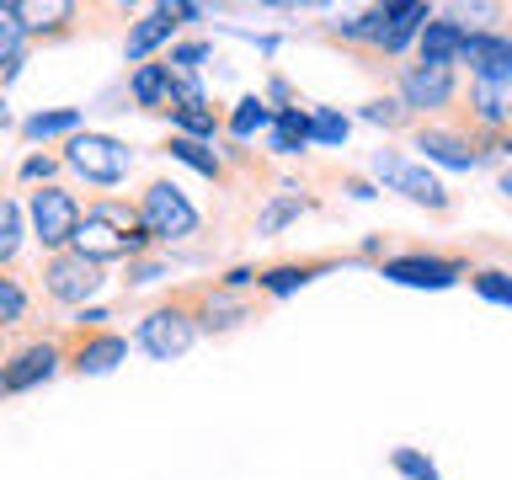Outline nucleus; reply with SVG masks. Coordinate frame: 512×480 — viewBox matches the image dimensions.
<instances>
[{
	"label": "nucleus",
	"instance_id": "15",
	"mask_svg": "<svg viewBox=\"0 0 512 480\" xmlns=\"http://www.w3.org/2000/svg\"><path fill=\"white\" fill-rule=\"evenodd\" d=\"M416 150H422L427 160H438V166H448V171H470L475 160H480L459 134H443V128H427V134L416 139Z\"/></svg>",
	"mask_w": 512,
	"mask_h": 480
},
{
	"label": "nucleus",
	"instance_id": "9",
	"mask_svg": "<svg viewBox=\"0 0 512 480\" xmlns=\"http://www.w3.org/2000/svg\"><path fill=\"white\" fill-rule=\"evenodd\" d=\"M400 96H406V107H416V112L448 107V96H454V70H443V64H411V70L400 75Z\"/></svg>",
	"mask_w": 512,
	"mask_h": 480
},
{
	"label": "nucleus",
	"instance_id": "25",
	"mask_svg": "<svg viewBox=\"0 0 512 480\" xmlns=\"http://www.w3.org/2000/svg\"><path fill=\"white\" fill-rule=\"evenodd\" d=\"M16 320H27V288L16 278H0V331L16 326Z\"/></svg>",
	"mask_w": 512,
	"mask_h": 480
},
{
	"label": "nucleus",
	"instance_id": "8",
	"mask_svg": "<svg viewBox=\"0 0 512 480\" xmlns=\"http://www.w3.org/2000/svg\"><path fill=\"white\" fill-rule=\"evenodd\" d=\"M123 358H128V342L118 331H80L64 363H70L75 374H112Z\"/></svg>",
	"mask_w": 512,
	"mask_h": 480
},
{
	"label": "nucleus",
	"instance_id": "31",
	"mask_svg": "<svg viewBox=\"0 0 512 480\" xmlns=\"http://www.w3.org/2000/svg\"><path fill=\"white\" fill-rule=\"evenodd\" d=\"M203 59H208V43H182V48H171L166 64H171L176 75H182V70H192V64H203Z\"/></svg>",
	"mask_w": 512,
	"mask_h": 480
},
{
	"label": "nucleus",
	"instance_id": "27",
	"mask_svg": "<svg viewBox=\"0 0 512 480\" xmlns=\"http://www.w3.org/2000/svg\"><path fill=\"white\" fill-rule=\"evenodd\" d=\"M475 294L512 310V278H507V272H475Z\"/></svg>",
	"mask_w": 512,
	"mask_h": 480
},
{
	"label": "nucleus",
	"instance_id": "18",
	"mask_svg": "<svg viewBox=\"0 0 512 480\" xmlns=\"http://www.w3.org/2000/svg\"><path fill=\"white\" fill-rule=\"evenodd\" d=\"M166 150H171L176 160H182V166H192L198 176H208V182H219V176H224V160H219L214 150H208L203 139H182V134H176V139L166 144Z\"/></svg>",
	"mask_w": 512,
	"mask_h": 480
},
{
	"label": "nucleus",
	"instance_id": "33",
	"mask_svg": "<svg viewBox=\"0 0 512 480\" xmlns=\"http://www.w3.org/2000/svg\"><path fill=\"white\" fill-rule=\"evenodd\" d=\"M363 118H368V123H400V112H390V102H374Z\"/></svg>",
	"mask_w": 512,
	"mask_h": 480
},
{
	"label": "nucleus",
	"instance_id": "21",
	"mask_svg": "<svg viewBox=\"0 0 512 480\" xmlns=\"http://www.w3.org/2000/svg\"><path fill=\"white\" fill-rule=\"evenodd\" d=\"M166 112L182 128V139H214V128H219V112L208 102H187V107H166Z\"/></svg>",
	"mask_w": 512,
	"mask_h": 480
},
{
	"label": "nucleus",
	"instance_id": "20",
	"mask_svg": "<svg viewBox=\"0 0 512 480\" xmlns=\"http://www.w3.org/2000/svg\"><path fill=\"white\" fill-rule=\"evenodd\" d=\"M267 123H272V112H267V102H262V96H240V102H235V112L224 118V128H230L235 139H251V134H262Z\"/></svg>",
	"mask_w": 512,
	"mask_h": 480
},
{
	"label": "nucleus",
	"instance_id": "19",
	"mask_svg": "<svg viewBox=\"0 0 512 480\" xmlns=\"http://www.w3.org/2000/svg\"><path fill=\"white\" fill-rule=\"evenodd\" d=\"M475 118L480 123H507L512 118V86H496V80H475Z\"/></svg>",
	"mask_w": 512,
	"mask_h": 480
},
{
	"label": "nucleus",
	"instance_id": "7",
	"mask_svg": "<svg viewBox=\"0 0 512 480\" xmlns=\"http://www.w3.org/2000/svg\"><path fill=\"white\" fill-rule=\"evenodd\" d=\"M59 363H64V352H59L54 342H27L11 363H0V374H6V395L32 390V384L54 379V374H59Z\"/></svg>",
	"mask_w": 512,
	"mask_h": 480
},
{
	"label": "nucleus",
	"instance_id": "1",
	"mask_svg": "<svg viewBox=\"0 0 512 480\" xmlns=\"http://www.w3.org/2000/svg\"><path fill=\"white\" fill-rule=\"evenodd\" d=\"M64 166H70L75 176H86L91 187H118L128 166H134V150H128L123 139L112 134H70V144H64Z\"/></svg>",
	"mask_w": 512,
	"mask_h": 480
},
{
	"label": "nucleus",
	"instance_id": "29",
	"mask_svg": "<svg viewBox=\"0 0 512 480\" xmlns=\"http://www.w3.org/2000/svg\"><path fill=\"white\" fill-rule=\"evenodd\" d=\"M299 208H304V198H278V203H267V214L256 219V230H262V235H272V230H283V224L294 219Z\"/></svg>",
	"mask_w": 512,
	"mask_h": 480
},
{
	"label": "nucleus",
	"instance_id": "35",
	"mask_svg": "<svg viewBox=\"0 0 512 480\" xmlns=\"http://www.w3.org/2000/svg\"><path fill=\"white\" fill-rule=\"evenodd\" d=\"M0 123H6V96H0Z\"/></svg>",
	"mask_w": 512,
	"mask_h": 480
},
{
	"label": "nucleus",
	"instance_id": "30",
	"mask_svg": "<svg viewBox=\"0 0 512 480\" xmlns=\"http://www.w3.org/2000/svg\"><path fill=\"white\" fill-rule=\"evenodd\" d=\"M395 470L411 475V480H438V470H432V464L416 454V448H395Z\"/></svg>",
	"mask_w": 512,
	"mask_h": 480
},
{
	"label": "nucleus",
	"instance_id": "22",
	"mask_svg": "<svg viewBox=\"0 0 512 480\" xmlns=\"http://www.w3.org/2000/svg\"><path fill=\"white\" fill-rule=\"evenodd\" d=\"M80 128V112L75 107H54V112H32V118L22 123L27 139H54V134H75Z\"/></svg>",
	"mask_w": 512,
	"mask_h": 480
},
{
	"label": "nucleus",
	"instance_id": "28",
	"mask_svg": "<svg viewBox=\"0 0 512 480\" xmlns=\"http://www.w3.org/2000/svg\"><path fill=\"white\" fill-rule=\"evenodd\" d=\"M22 27H16L11 22V11L6 6H0V64H16V59H22Z\"/></svg>",
	"mask_w": 512,
	"mask_h": 480
},
{
	"label": "nucleus",
	"instance_id": "24",
	"mask_svg": "<svg viewBox=\"0 0 512 480\" xmlns=\"http://www.w3.org/2000/svg\"><path fill=\"white\" fill-rule=\"evenodd\" d=\"M22 251V203L16 198H0V262Z\"/></svg>",
	"mask_w": 512,
	"mask_h": 480
},
{
	"label": "nucleus",
	"instance_id": "6",
	"mask_svg": "<svg viewBox=\"0 0 512 480\" xmlns=\"http://www.w3.org/2000/svg\"><path fill=\"white\" fill-rule=\"evenodd\" d=\"M374 176H379L384 187L406 192L411 203H427V208H448V192H443V182H438V176H432L427 166H411V160L390 155V150H379V155H374Z\"/></svg>",
	"mask_w": 512,
	"mask_h": 480
},
{
	"label": "nucleus",
	"instance_id": "16",
	"mask_svg": "<svg viewBox=\"0 0 512 480\" xmlns=\"http://www.w3.org/2000/svg\"><path fill=\"white\" fill-rule=\"evenodd\" d=\"M427 22H432L427 6H384V38H379V48H384V54H400V48H406Z\"/></svg>",
	"mask_w": 512,
	"mask_h": 480
},
{
	"label": "nucleus",
	"instance_id": "34",
	"mask_svg": "<svg viewBox=\"0 0 512 480\" xmlns=\"http://www.w3.org/2000/svg\"><path fill=\"white\" fill-rule=\"evenodd\" d=\"M502 192H507V198H512V176H502Z\"/></svg>",
	"mask_w": 512,
	"mask_h": 480
},
{
	"label": "nucleus",
	"instance_id": "3",
	"mask_svg": "<svg viewBox=\"0 0 512 480\" xmlns=\"http://www.w3.org/2000/svg\"><path fill=\"white\" fill-rule=\"evenodd\" d=\"M198 342V310L192 304H160L139 320V347L150 352L155 363H171Z\"/></svg>",
	"mask_w": 512,
	"mask_h": 480
},
{
	"label": "nucleus",
	"instance_id": "4",
	"mask_svg": "<svg viewBox=\"0 0 512 480\" xmlns=\"http://www.w3.org/2000/svg\"><path fill=\"white\" fill-rule=\"evenodd\" d=\"M139 224L150 230V240H182V235L198 230V208L187 203L182 187L150 182L139 192Z\"/></svg>",
	"mask_w": 512,
	"mask_h": 480
},
{
	"label": "nucleus",
	"instance_id": "12",
	"mask_svg": "<svg viewBox=\"0 0 512 480\" xmlns=\"http://www.w3.org/2000/svg\"><path fill=\"white\" fill-rule=\"evenodd\" d=\"M464 38H470V27L454 22V16H443V22H427L422 27V64H459L464 54Z\"/></svg>",
	"mask_w": 512,
	"mask_h": 480
},
{
	"label": "nucleus",
	"instance_id": "14",
	"mask_svg": "<svg viewBox=\"0 0 512 480\" xmlns=\"http://www.w3.org/2000/svg\"><path fill=\"white\" fill-rule=\"evenodd\" d=\"M128 91H134V102L144 112H166L171 107V64H139L128 75Z\"/></svg>",
	"mask_w": 512,
	"mask_h": 480
},
{
	"label": "nucleus",
	"instance_id": "32",
	"mask_svg": "<svg viewBox=\"0 0 512 480\" xmlns=\"http://www.w3.org/2000/svg\"><path fill=\"white\" fill-rule=\"evenodd\" d=\"M22 176H27V182H38V187H48V176H54V160H48V155H32L27 166H22Z\"/></svg>",
	"mask_w": 512,
	"mask_h": 480
},
{
	"label": "nucleus",
	"instance_id": "11",
	"mask_svg": "<svg viewBox=\"0 0 512 480\" xmlns=\"http://www.w3.org/2000/svg\"><path fill=\"white\" fill-rule=\"evenodd\" d=\"M171 32H176V6H155L150 16H139V22H134V32H128V43H123V54L134 59V64H144L160 43L171 38Z\"/></svg>",
	"mask_w": 512,
	"mask_h": 480
},
{
	"label": "nucleus",
	"instance_id": "23",
	"mask_svg": "<svg viewBox=\"0 0 512 480\" xmlns=\"http://www.w3.org/2000/svg\"><path fill=\"white\" fill-rule=\"evenodd\" d=\"M320 267H267L256 272V288H267V294H294V288H304L315 278Z\"/></svg>",
	"mask_w": 512,
	"mask_h": 480
},
{
	"label": "nucleus",
	"instance_id": "5",
	"mask_svg": "<svg viewBox=\"0 0 512 480\" xmlns=\"http://www.w3.org/2000/svg\"><path fill=\"white\" fill-rule=\"evenodd\" d=\"M102 283H107V267L86 262L80 251H54L43 262V294L59 304H86L91 294H102Z\"/></svg>",
	"mask_w": 512,
	"mask_h": 480
},
{
	"label": "nucleus",
	"instance_id": "36",
	"mask_svg": "<svg viewBox=\"0 0 512 480\" xmlns=\"http://www.w3.org/2000/svg\"><path fill=\"white\" fill-rule=\"evenodd\" d=\"M0 400H6V374H0Z\"/></svg>",
	"mask_w": 512,
	"mask_h": 480
},
{
	"label": "nucleus",
	"instance_id": "26",
	"mask_svg": "<svg viewBox=\"0 0 512 480\" xmlns=\"http://www.w3.org/2000/svg\"><path fill=\"white\" fill-rule=\"evenodd\" d=\"M310 139H320V144H342V139H347V118H342V112H326V107H320L315 118H310Z\"/></svg>",
	"mask_w": 512,
	"mask_h": 480
},
{
	"label": "nucleus",
	"instance_id": "17",
	"mask_svg": "<svg viewBox=\"0 0 512 480\" xmlns=\"http://www.w3.org/2000/svg\"><path fill=\"white\" fill-rule=\"evenodd\" d=\"M299 144H310V112L283 107L278 118H272V150H278V155H299Z\"/></svg>",
	"mask_w": 512,
	"mask_h": 480
},
{
	"label": "nucleus",
	"instance_id": "2",
	"mask_svg": "<svg viewBox=\"0 0 512 480\" xmlns=\"http://www.w3.org/2000/svg\"><path fill=\"white\" fill-rule=\"evenodd\" d=\"M27 219H32V240L54 256V251H70V235L80 224V203H75V192L48 182V187H38L27 198Z\"/></svg>",
	"mask_w": 512,
	"mask_h": 480
},
{
	"label": "nucleus",
	"instance_id": "10",
	"mask_svg": "<svg viewBox=\"0 0 512 480\" xmlns=\"http://www.w3.org/2000/svg\"><path fill=\"white\" fill-rule=\"evenodd\" d=\"M384 278H395L406 288H448L459 278V262H443V256H400V262H384Z\"/></svg>",
	"mask_w": 512,
	"mask_h": 480
},
{
	"label": "nucleus",
	"instance_id": "13",
	"mask_svg": "<svg viewBox=\"0 0 512 480\" xmlns=\"http://www.w3.org/2000/svg\"><path fill=\"white\" fill-rule=\"evenodd\" d=\"M11 22L22 27V38H43V32H59L75 16L70 0H48V6H27V0H6Z\"/></svg>",
	"mask_w": 512,
	"mask_h": 480
}]
</instances>
